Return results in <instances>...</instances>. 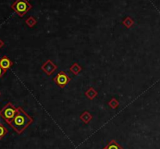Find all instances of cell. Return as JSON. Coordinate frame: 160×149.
<instances>
[{
  "instance_id": "obj_1",
  "label": "cell",
  "mask_w": 160,
  "mask_h": 149,
  "mask_svg": "<svg viewBox=\"0 0 160 149\" xmlns=\"http://www.w3.org/2000/svg\"><path fill=\"white\" fill-rule=\"evenodd\" d=\"M33 122L34 119L30 116L24 110H23L22 108L18 107V111L9 123V126L18 134H21Z\"/></svg>"
},
{
  "instance_id": "obj_2",
  "label": "cell",
  "mask_w": 160,
  "mask_h": 149,
  "mask_svg": "<svg viewBox=\"0 0 160 149\" xmlns=\"http://www.w3.org/2000/svg\"><path fill=\"white\" fill-rule=\"evenodd\" d=\"M18 111V108H16L11 102H8L4 107L0 110V117L3 119L5 122L8 123H11Z\"/></svg>"
},
{
  "instance_id": "obj_3",
  "label": "cell",
  "mask_w": 160,
  "mask_h": 149,
  "mask_svg": "<svg viewBox=\"0 0 160 149\" xmlns=\"http://www.w3.org/2000/svg\"><path fill=\"white\" fill-rule=\"evenodd\" d=\"M11 8L18 16L22 17L27 14L30 9H31L32 6L31 4H30L28 0H16L11 6Z\"/></svg>"
},
{
  "instance_id": "obj_4",
  "label": "cell",
  "mask_w": 160,
  "mask_h": 149,
  "mask_svg": "<svg viewBox=\"0 0 160 149\" xmlns=\"http://www.w3.org/2000/svg\"><path fill=\"white\" fill-rule=\"evenodd\" d=\"M54 81L56 84L60 88H65L66 84H69V82L70 81V77L69 74L66 71H60L59 73L57 74V75L54 77Z\"/></svg>"
},
{
  "instance_id": "obj_5",
  "label": "cell",
  "mask_w": 160,
  "mask_h": 149,
  "mask_svg": "<svg viewBox=\"0 0 160 149\" xmlns=\"http://www.w3.org/2000/svg\"><path fill=\"white\" fill-rule=\"evenodd\" d=\"M41 68H42L43 71L46 73L47 75H51V74H53V72L57 69V66L56 65V64H54V63H53L52 60L48 59V60L42 66V67Z\"/></svg>"
},
{
  "instance_id": "obj_6",
  "label": "cell",
  "mask_w": 160,
  "mask_h": 149,
  "mask_svg": "<svg viewBox=\"0 0 160 149\" xmlns=\"http://www.w3.org/2000/svg\"><path fill=\"white\" fill-rule=\"evenodd\" d=\"M13 62L9 59L8 57L4 56L0 59V66L3 69V70L7 72L9 68L13 66Z\"/></svg>"
},
{
  "instance_id": "obj_7",
  "label": "cell",
  "mask_w": 160,
  "mask_h": 149,
  "mask_svg": "<svg viewBox=\"0 0 160 149\" xmlns=\"http://www.w3.org/2000/svg\"><path fill=\"white\" fill-rule=\"evenodd\" d=\"M103 149H123V148L115 140H112L108 143Z\"/></svg>"
},
{
  "instance_id": "obj_8",
  "label": "cell",
  "mask_w": 160,
  "mask_h": 149,
  "mask_svg": "<svg viewBox=\"0 0 160 149\" xmlns=\"http://www.w3.org/2000/svg\"><path fill=\"white\" fill-rule=\"evenodd\" d=\"M80 119L82 120L84 123H88L90 122L91 119H92V116L88 112H84L81 115H80Z\"/></svg>"
},
{
  "instance_id": "obj_9",
  "label": "cell",
  "mask_w": 160,
  "mask_h": 149,
  "mask_svg": "<svg viewBox=\"0 0 160 149\" xmlns=\"http://www.w3.org/2000/svg\"><path fill=\"white\" fill-rule=\"evenodd\" d=\"M97 95H98L97 91L92 88H90L88 90L85 92V95H86L89 99H91V100H92L93 99H95V97L97 96Z\"/></svg>"
},
{
  "instance_id": "obj_10",
  "label": "cell",
  "mask_w": 160,
  "mask_h": 149,
  "mask_svg": "<svg viewBox=\"0 0 160 149\" xmlns=\"http://www.w3.org/2000/svg\"><path fill=\"white\" fill-rule=\"evenodd\" d=\"M70 70L74 75H77V74L81 71V67L78 65L77 63H74L70 67Z\"/></svg>"
},
{
  "instance_id": "obj_11",
  "label": "cell",
  "mask_w": 160,
  "mask_h": 149,
  "mask_svg": "<svg viewBox=\"0 0 160 149\" xmlns=\"http://www.w3.org/2000/svg\"><path fill=\"white\" fill-rule=\"evenodd\" d=\"M7 133H8V130L7 127L2 123H0V141L3 139V137L7 134Z\"/></svg>"
},
{
  "instance_id": "obj_12",
  "label": "cell",
  "mask_w": 160,
  "mask_h": 149,
  "mask_svg": "<svg viewBox=\"0 0 160 149\" xmlns=\"http://www.w3.org/2000/svg\"><path fill=\"white\" fill-rule=\"evenodd\" d=\"M109 105H110L112 109H115L119 106V102L117 101L116 99H114L113 98V99H112L109 102Z\"/></svg>"
},
{
  "instance_id": "obj_13",
  "label": "cell",
  "mask_w": 160,
  "mask_h": 149,
  "mask_svg": "<svg viewBox=\"0 0 160 149\" xmlns=\"http://www.w3.org/2000/svg\"><path fill=\"white\" fill-rule=\"evenodd\" d=\"M26 23H27L29 27H34V25L36 23V20H34V17H29L27 20H26Z\"/></svg>"
},
{
  "instance_id": "obj_14",
  "label": "cell",
  "mask_w": 160,
  "mask_h": 149,
  "mask_svg": "<svg viewBox=\"0 0 160 149\" xmlns=\"http://www.w3.org/2000/svg\"><path fill=\"white\" fill-rule=\"evenodd\" d=\"M123 24H124L126 27H132V24L134 22H133V20L131 19V18L127 17V18L126 19V20L123 21Z\"/></svg>"
},
{
  "instance_id": "obj_15",
  "label": "cell",
  "mask_w": 160,
  "mask_h": 149,
  "mask_svg": "<svg viewBox=\"0 0 160 149\" xmlns=\"http://www.w3.org/2000/svg\"><path fill=\"white\" fill-rule=\"evenodd\" d=\"M5 74H6V71H5V70H3V69H2V68L0 66V78L2 77V76L4 75Z\"/></svg>"
},
{
  "instance_id": "obj_16",
  "label": "cell",
  "mask_w": 160,
  "mask_h": 149,
  "mask_svg": "<svg viewBox=\"0 0 160 149\" xmlns=\"http://www.w3.org/2000/svg\"><path fill=\"white\" fill-rule=\"evenodd\" d=\"M3 45H4V42L0 39V48H2V47H3Z\"/></svg>"
},
{
  "instance_id": "obj_17",
  "label": "cell",
  "mask_w": 160,
  "mask_h": 149,
  "mask_svg": "<svg viewBox=\"0 0 160 149\" xmlns=\"http://www.w3.org/2000/svg\"><path fill=\"white\" fill-rule=\"evenodd\" d=\"M0 95H1V92H0Z\"/></svg>"
}]
</instances>
